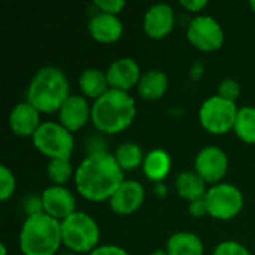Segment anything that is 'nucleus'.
Instances as JSON below:
<instances>
[{"label":"nucleus","instance_id":"1","mask_svg":"<svg viewBox=\"0 0 255 255\" xmlns=\"http://www.w3.org/2000/svg\"><path fill=\"white\" fill-rule=\"evenodd\" d=\"M124 181V170L115 155L105 149L90 152L75 170L78 193L93 202L109 200Z\"/></svg>","mask_w":255,"mask_h":255},{"label":"nucleus","instance_id":"2","mask_svg":"<svg viewBox=\"0 0 255 255\" xmlns=\"http://www.w3.org/2000/svg\"><path fill=\"white\" fill-rule=\"evenodd\" d=\"M136 117V102L127 91L109 88L94 100L91 106V121L97 130L117 134L126 130Z\"/></svg>","mask_w":255,"mask_h":255},{"label":"nucleus","instance_id":"3","mask_svg":"<svg viewBox=\"0 0 255 255\" xmlns=\"http://www.w3.org/2000/svg\"><path fill=\"white\" fill-rule=\"evenodd\" d=\"M69 79L57 66H43L31 78L27 88V100L43 114L58 112L70 96Z\"/></svg>","mask_w":255,"mask_h":255},{"label":"nucleus","instance_id":"4","mask_svg":"<svg viewBox=\"0 0 255 255\" xmlns=\"http://www.w3.org/2000/svg\"><path fill=\"white\" fill-rule=\"evenodd\" d=\"M19 250L24 255H54L63 244L61 223L45 212L25 218L19 230Z\"/></svg>","mask_w":255,"mask_h":255},{"label":"nucleus","instance_id":"5","mask_svg":"<svg viewBox=\"0 0 255 255\" xmlns=\"http://www.w3.org/2000/svg\"><path fill=\"white\" fill-rule=\"evenodd\" d=\"M63 245L72 253H91L97 248L100 230L94 218L85 212H73L61 221Z\"/></svg>","mask_w":255,"mask_h":255},{"label":"nucleus","instance_id":"6","mask_svg":"<svg viewBox=\"0 0 255 255\" xmlns=\"http://www.w3.org/2000/svg\"><path fill=\"white\" fill-rule=\"evenodd\" d=\"M33 145L49 160L70 158L73 151V136L60 123L46 121L39 126L33 134Z\"/></svg>","mask_w":255,"mask_h":255},{"label":"nucleus","instance_id":"7","mask_svg":"<svg viewBox=\"0 0 255 255\" xmlns=\"http://www.w3.org/2000/svg\"><path fill=\"white\" fill-rule=\"evenodd\" d=\"M239 108L236 102L227 100L221 96L208 97L200 109L199 120L203 128H206L212 134H224L235 128V123L238 118Z\"/></svg>","mask_w":255,"mask_h":255},{"label":"nucleus","instance_id":"8","mask_svg":"<svg viewBox=\"0 0 255 255\" xmlns=\"http://www.w3.org/2000/svg\"><path fill=\"white\" fill-rule=\"evenodd\" d=\"M209 215L215 220H232L244 208V194L233 184H215L205 196Z\"/></svg>","mask_w":255,"mask_h":255},{"label":"nucleus","instance_id":"9","mask_svg":"<svg viewBox=\"0 0 255 255\" xmlns=\"http://www.w3.org/2000/svg\"><path fill=\"white\" fill-rule=\"evenodd\" d=\"M187 39L200 51H217L224 43V30L211 15L194 16L187 27Z\"/></svg>","mask_w":255,"mask_h":255},{"label":"nucleus","instance_id":"10","mask_svg":"<svg viewBox=\"0 0 255 255\" xmlns=\"http://www.w3.org/2000/svg\"><path fill=\"white\" fill-rule=\"evenodd\" d=\"M194 167L205 182L217 184L227 173L229 158L227 154L220 146H214V145L205 146L196 155Z\"/></svg>","mask_w":255,"mask_h":255},{"label":"nucleus","instance_id":"11","mask_svg":"<svg viewBox=\"0 0 255 255\" xmlns=\"http://www.w3.org/2000/svg\"><path fill=\"white\" fill-rule=\"evenodd\" d=\"M43 212L58 220L60 223L76 212V202L73 194L63 185H51L42 191Z\"/></svg>","mask_w":255,"mask_h":255},{"label":"nucleus","instance_id":"12","mask_svg":"<svg viewBox=\"0 0 255 255\" xmlns=\"http://www.w3.org/2000/svg\"><path fill=\"white\" fill-rule=\"evenodd\" d=\"M145 200V188L139 181L126 179L109 199L111 209L117 215H130L136 212Z\"/></svg>","mask_w":255,"mask_h":255},{"label":"nucleus","instance_id":"13","mask_svg":"<svg viewBox=\"0 0 255 255\" xmlns=\"http://www.w3.org/2000/svg\"><path fill=\"white\" fill-rule=\"evenodd\" d=\"M109 88L128 91L139 84L142 72L137 61L131 57H121L114 60L106 70Z\"/></svg>","mask_w":255,"mask_h":255},{"label":"nucleus","instance_id":"14","mask_svg":"<svg viewBox=\"0 0 255 255\" xmlns=\"http://www.w3.org/2000/svg\"><path fill=\"white\" fill-rule=\"evenodd\" d=\"M175 25L173 7L167 3H154L148 7L143 16V30L152 39L166 37Z\"/></svg>","mask_w":255,"mask_h":255},{"label":"nucleus","instance_id":"15","mask_svg":"<svg viewBox=\"0 0 255 255\" xmlns=\"http://www.w3.org/2000/svg\"><path fill=\"white\" fill-rule=\"evenodd\" d=\"M60 124L69 131H78L91 120V106L84 96L70 94L58 111Z\"/></svg>","mask_w":255,"mask_h":255},{"label":"nucleus","instance_id":"16","mask_svg":"<svg viewBox=\"0 0 255 255\" xmlns=\"http://www.w3.org/2000/svg\"><path fill=\"white\" fill-rule=\"evenodd\" d=\"M40 112L28 102H19L9 114V127L18 136H31L40 126Z\"/></svg>","mask_w":255,"mask_h":255},{"label":"nucleus","instance_id":"17","mask_svg":"<svg viewBox=\"0 0 255 255\" xmlns=\"http://www.w3.org/2000/svg\"><path fill=\"white\" fill-rule=\"evenodd\" d=\"M123 22L118 15L97 12L88 21V31L91 37L102 43L117 42L123 36Z\"/></svg>","mask_w":255,"mask_h":255},{"label":"nucleus","instance_id":"18","mask_svg":"<svg viewBox=\"0 0 255 255\" xmlns=\"http://www.w3.org/2000/svg\"><path fill=\"white\" fill-rule=\"evenodd\" d=\"M169 87L167 75L160 69H149L142 73L140 81L137 84L139 94L146 100H157L164 96Z\"/></svg>","mask_w":255,"mask_h":255},{"label":"nucleus","instance_id":"19","mask_svg":"<svg viewBox=\"0 0 255 255\" xmlns=\"http://www.w3.org/2000/svg\"><path fill=\"white\" fill-rule=\"evenodd\" d=\"M175 187H176L178 194L188 202L203 199L208 193L206 182L202 179V176L196 170L181 172L175 179Z\"/></svg>","mask_w":255,"mask_h":255},{"label":"nucleus","instance_id":"20","mask_svg":"<svg viewBox=\"0 0 255 255\" xmlns=\"http://www.w3.org/2000/svg\"><path fill=\"white\" fill-rule=\"evenodd\" d=\"M169 255H203L205 247L202 239L190 232H178L167 241Z\"/></svg>","mask_w":255,"mask_h":255},{"label":"nucleus","instance_id":"21","mask_svg":"<svg viewBox=\"0 0 255 255\" xmlns=\"http://www.w3.org/2000/svg\"><path fill=\"white\" fill-rule=\"evenodd\" d=\"M79 88L84 93V96L91 97V99H99L109 90V82L106 72L96 69V67H88L85 69L78 79Z\"/></svg>","mask_w":255,"mask_h":255},{"label":"nucleus","instance_id":"22","mask_svg":"<svg viewBox=\"0 0 255 255\" xmlns=\"http://www.w3.org/2000/svg\"><path fill=\"white\" fill-rule=\"evenodd\" d=\"M142 167L151 181H161L169 175L172 169V158L167 151L157 148L145 155Z\"/></svg>","mask_w":255,"mask_h":255},{"label":"nucleus","instance_id":"23","mask_svg":"<svg viewBox=\"0 0 255 255\" xmlns=\"http://www.w3.org/2000/svg\"><path fill=\"white\" fill-rule=\"evenodd\" d=\"M115 160L118 161L120 167L126 170H136L143 164L145 155L142 152V148L134 142H124L121 143L115 151Z\"/></svg>","mask_w":255,"mask_h":255},{"label":"nucleus","instance_id":"24","mask_svg":"<svg viewBox=\"0 0 255 255\" xmlns=\"http://www.w3.org/2000/svg\"><path fill=\"white\" fill-rule=\"evenodd\" d=\"M235 133L247 143H255V108L242 106L239 108L238 118L235 123Z\"/></svg>","mask_w":255,"mask_h":255},{"label":"nucleus","instance_id":"25","mask_svg":"<svg viewBox=\"0 0 255 255\" xmlns=\"http://www.w3.org/2000/svg\"><path fill=\"white\" fill-rule=\"evenodd\" d=\"M46 173L49 179L54 182V185H63L70 179L73 169L70 158H61V160H49L46 166Z\"/></svg>","mask_w":255,"mask_h":255},{"label":"nucleus","instance_id":"26","mask_svg":"<svg viewBox=\"0 0 255 255\" xmlns=\"http://www.w3.org/2000/svg\"><path fill=\"white\" fill-rule=\"evenodd\" d=\"M15 188L16 179L13 173L6 166H0V199L7 200L15 193Z\"/></svg>","mask_w":255,"mask_h":255},{"label":"nucleus","instance_id":"27","mask_svg":"<svg viewBox=\"0 0 255 255\" xmlns=\"http://www.w3.org/2000/svg\"><path fill=\"white\" fill-rule=\"evenodd\" d=\"M239 94H241V85L235 78H226V79H223L220 82L218 96H221V97H224L227 100L236 102Z\"/></svg>","mask_w":255,"mask_h":255},{"label":"nucleus","instance_id":"28","mask_svg":"<svg viewBox=\"0 0 255 255\" xmlns=\"http://www.w3.org/2000/svg\"><path fill=\"white\" fill-rule=\"evenodd\" d=\"M212 255H251L248 248H245L242 244L235 242V241H226L221 242Z\"/></svg>","mask_w":255,"mask_h":255},{"label":"nucleus","instance_id":"29","mask_svg":"<svg viewBox=\"0 0 255 255\" xmlns=\"http://www.w3.org/2000/svg\"><path fill=\"white\" fill-rule=\"evenodd\" d=\"M94 6L99 9V12L118 15L127 6V3L126 0H94Z\"/></svg>","mask_w":255,"mask_h":255},{"label":"nucleus","instance_id":"30","mask_svg":"<svg viewBox=\"0 0 255 255\" xmlns=\"http://www.w3.org/2000/svg\"><path fill=\"white\" fill-rule=\"evenodd\" d=\"M24 209L27 212V217L43 212L42 196H30V197H27L25 199V203H24Z\"/></svg>","mask_w":255,"mask_h":255},{"label":"nucleus","instance_id":"31","mask_svg":"<svg viewBox=\"0 0 255 255\" xmlns=\"http://www.w3.org/2000/svg\"><path fill=\"white\" fill-rule=\"evenodd\" d=\"M88 255H128V253L117 245H103V247H97Z\"/></svg>","mask_w":255,"mask_h":255},{"label":"nucleus","instance_id":"32","mask_svg":"<svg viewBox=\"0 0 255 255\" xmlns=\"http://www.w3.org/2000/svg\"><path fill=\"white\" fill-rule=\"evenodd\" d=\"M188 211L193 217H205V215H209V211H208V205H206V200L205 197L203 199H199V200H194V202H190V206H188Z\"/></svg>","mask_w":255,"mask_h":255},{"label":"nucleus","instance_id":"33","mask_svg":"<svg viewBox=\"0 0 255 255\" xmlns=\"http://www.w3.org/2000/svg\"><path fill=\"white\" fill-rule=\"evenodd\" d=\"M181 4L191 12H200L208 6V0H181Z\"/></svg>","mask_w":255,"mask_h":255},{"label":"nucleus","instance_id":"34","mask_svg":"<svg viewBox=\"0 0 255 255\" xmlns=\"http://www.w3.org/2000/svg\"><path fill=\"white\" fill-rule=\"evenodd\" d=\"M149 255H169V253H167V250H155Z\"/></svg>","mask_w":255,"mask_h":255},{"label":"nucleus","instance_id":"35","mask_svg":"<svg viewBox=\"0 0 255 255\" xmlns=\"http://www.w3.org/2000/svg\"><path fill=\"white\" fill-rule=\"evenodd\" d=\"M6 253H7L6 245H4V244H1V245H0V255H6Z\"/></svg>","mask_w":255,"mask_h":255},{"label":"nucleus","instance_id":"36","mask_svg":"<svg viewBox=\"0 0 255 255\" xmlns=\"http://www.w3.org/2000/svg\"><path fill=\"white\" fill-rule=\"evenodd\" d=\"M250 6H251V9L255 12V0H251V1H250Z\"/></svg>","mask_w":255,"mask_h":255},{"label":"nucleus","instance_id":"37","mask_svg":"<svg viewBox=\"0 0 255 255\" xmlns=\"http://www.w3.org/2000/svg\"><path fill=\"white\" fill-rule=\"evenodd\" d=\"M60 255H73V253H72V251H67V253H63V254Z\"/></svg>","mask_w":255,"mask_h":255}]
</instances>
